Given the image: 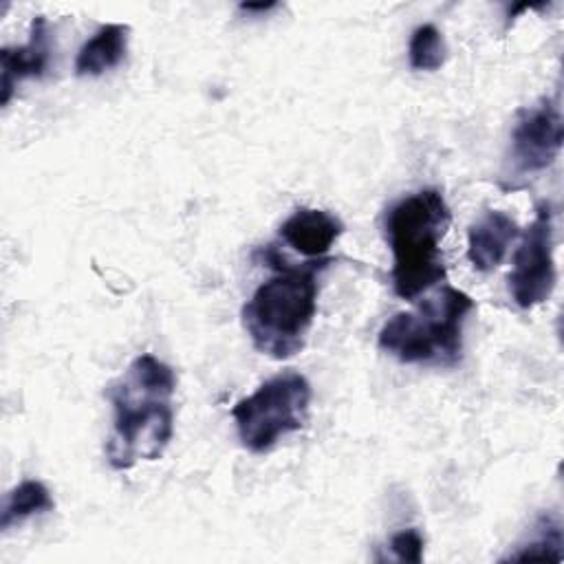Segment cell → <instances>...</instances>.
<instances>
[{
    "label": "cell",
    "instance_id": "cell-1",
    "mask_svg": "<svg viewBox=\"0 0 564 564\" xmlns=\"http://www.w3.org/2000/svg\"><path fill=\"white\" fill-rule=\"evenodd\" d=\"M176 375L159 357L143 352L130 361L108 388L112 432L106 458L112 469H130L141 460H156L174 434L172 397Z\"/></svg>",
    "mask_w": 564,
    "mask_h": 564
},
{
    "label": "cell",
    "instance_id": "cell-2",
    "mask_svg": "<svg viewBox=\"0 0 564 564\" xmlns=\"http://www.w3.org/2000/svg\"><path fill=\"white\" fill-rule=\"evenodd\" d=\"M267 262L275 264L278 271L247 300L242 306V324L258 352L271 359H289L306 344L317 315V273L333 260L324 258L291 264L269 247Z\"/></svg>",
    "mask_w": 564,
    "mask_h": 564
},
{
    "label": "cell",
    "instance_id": "cell-3",
    "mask_svg": "<svg viewBox=\"0 0 564 564\" xmlns=\"http://www.w3.org/2000/svg\"><path fill=\"white\" fill-rule=\"evenodd\" d=\"M449 223V205L436 187L408 194L388 207L383 229L392 251L390 282L397 297L416 300L445 280L441 242Z\"/></svg>",
    "mask_w": 564,
    "mask_h": 564
},
{
    "label": "cell",
    "instance_id": "cell-4",
    "mask_svg": "<svg viewBox=\"0 0 564 564\" xmlns=\"http://www.w3.org/2000/svg\"><path fill=\"white\" fill-rule=\"evenodd\" d=\"M474 311V300L454 286H443L412 311H401L383 322L377 346L410 366L452 368L463 355V328Z\"/></svg>",
    "mask_w": 564,
    "mask_h": 564
},
{
    "label": "cell",
    "instance_id": "cell-5",
    "mask_svg": "<svg viewBox=\"0 0 564 564\" xmlns=\"http://www.w3.org/2000/svg\"><path fill=\"white\" fill-rule=\"evenodd\" d=\"M311 383L302 372L284 370L256 388L231 408L238 438L245 449L264 454L284 436L300 432L308 421Z\"/></svg>",
    "mask_w": 564,
    "mask_h": 564
},
{
    "label": "cell",
    "instance_id": "cell-6",
    "mask_svg": "<svg viewBox=\"0 0 564 564\" xmlns=\"http://www.w3.org/2000/svg\"><path fill=\"white\" fill-rule=\"evenodd\" d=\"M555 280L557 271L553 258V207L549 200H542L535 207L533 220L522 231L507 284L516 306L529 311L551 297Z\"/></svg>",
    "mask_w": 564,
    "mask_h": 564
},
{
    "label": "cell",
    "instance_id": "cell-7",
    "mask_svg": "<svg viewBox=\"0 0 564 564\" xmlns=\"http://www.w3.org/2000/svg\"><path fill=\"white\" fill-rule=\"evenodd\" d=\"M564 141V119L557 97H542L538 104L518 110L509 141V176H531L544 172L560 156Z\"/></svg>",
    "mask_w": 564,
    "mask_h": 564
},
{
    "label": "cell",
    "instance_id": "cell-8",
    "mask_svg": "<svg viewBox=\"0 0 564 564\" xmlns=\"http://www.w3.org/2000/svg\"><path fill=\"white\" fill-rule=\"evenodd\" d=\"M51 31L44 15L33 18L29 40L20 46H4L0 51V104L7 106L13 97V90L24 79H40L51 66Z\"/></svg>",
    "mask_w": 564,
    "mask_h": 564
},
{
    "label": "cell",
    "instance_id": "cell-9",
    "mask_svg": "<svg viewBox=\"0 0 564 564\" xmlns=\"http://www.w3.org/2000/svg\"><path fill=\"white\" fill-rule=\"evenodd\" d=\"M344 223L330 212L297 207L278 229L280 240L306 260H324L341 236Z\"/></svg>",
    "mask_w": 564,
    "mask_h": 564
},
{
    "label": "cell",
    "instance_id": "cell-10",
    "mask_svg": "<svg viewBox=\"0 0 564 564\" xmlns=\"http://www.w3.org/2000/svg\"><path fill=\"white\" fill-rule=\"evenodd\" d=\"M518 236L520 227L509 214L487 209L467 231V260L476 271L489 273L505 260L509 245Z\"/></svg>",
    "mask_w": 564,
    "mask_h": 564
},
{
    "label": "cell",
    "instance_id": "cell-11",
    "mask_svg": "<svg viewBox=\"0 0 564 564\" xmlns=\"http://www.w3.org/2000/svg\"><path fill=\"white\" fill-rule=\"evenodd\" d=\"M128 33L130 29L117 22L99 26L77 51L75 75L99 77L106 70L119 66L128 51Z\"/></svg>",
    "mask_w": 564,
    "mask_h": 564
},
{
    "label": "cell",
    "instance_id": "cell-12",
    "mask_svg": "<svg viewBox=\"0 0 564 564\" xmlns=\"http://www.w3.org/2000/svg\"><path fill=\"white\" fill-rule=\"evenodd\" d=\"M55 509V500L48 491V487L40 480H22L15 485L2 500L0 509V531H9L15 524H22L24 520L33 516H42Z\"/></svg>",
    "mask_w": 564,
    "mask_h": 564
},
{
    "label": "cell",
    "instance_id": "cell-13",
    "mask_svg": "<svg viewBox=\"0 0 564 564\" xmlns=\"http://www.w3.org/2000/svg\"><path fill=\"white\" fill-rule=\"evenodd\" d=\"M562 524L555 516L544 513L538 518V522L531 529V535L516 546V551H509L500 562H524V560H562Z\"/></svg>",
    "mask_w": 564,
    "mask_h": 564
},
{
    "label": "cell",
    "instance_id": "cell-14",
    "mask_svg": "<svg viewBox=\"0 0 564 564\" xmlns=\"http://www.w3.org/2000/svg\"><path fill=\"white\" fill-rule=\"evenodd\" d=\"M447 46L443 33L434 24H419L408 42V62L414 70H438L445 64Z\"/></svg>",
    "mask_w": 564,
    "mask_h": 564
},
{
    "label": "cell",
    "instance_id": "cell-15",
    "mask_svg": "<svg viewBox=\"0 0 564 564\" xmlns=\"http://www.w3.org/2000/svg\"><path fill=\"white\" fill-rule=\"evenodd\" d=\"M388 546H390L394 560L419 564V562L423 560L425 540H423V535H421L416 529H403V531H397V533L390 538Z\"/></svg>",
    "mask_w": 564,
    "mask_h": 564
},
{
    "label": "cell",
    "instance_id": "cell-16",
    "mask_svg": "<svg viewBox=\"0 0 564 564\" xmlns=\"http://www.w3.org/2000/svg\"><path fill=\"white\" fill-rule=\"evenodd\" d=\"M278 4L275 2H258V4H253V2H245V4H240V11H247V13H251V11H271V9H275Z\"/></svg>",
    "mask_w": 564,
    "mask_h": 564
}]
</instances>
